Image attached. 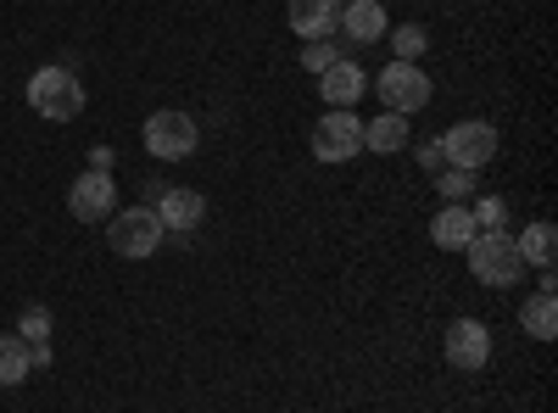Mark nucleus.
<instances>
[{"instance_id":"obj_14","label":"nucleus","mask_w":558,"mask_h":413,"mask_svg":"<svg viewBox=\"0 0 558 413\" xmlns=\"http://www.w3.org/2000/svg\"><path fill=\"white\" fill-rule=\"evenodd\" d=\"M341 28H347V39H357V45H375L391 23H386V7H380V0H352V7L341 12Z\"/></svg>"},{"instance_id":"obj_4","label":"nucleus","mask_w":558,"mask_h":413,"mask_svg":"<svg viewBox=\"0 0 558 413\" xmlns=\"http://www.w3.org/2000/svg\"><path fill=\"white\" fill-rule=\"evenodd\" d=\"M441 157H447V168L481 173V168L497 157V129H492V123H481V118H470V123H452V129L441 134Z\"/></svg>"},{"instance_id":"obj_5","label":"nucleus","mask_w":558,"mask_h":413,"mask_svg":"<svg viewBox=\"0 0 558 413\" xmlns=\"http://www.w3.org/2000/svg\"><path fill=\"white\" fill-rule=\"evenodd\" d=\"M363 151V118H352V107H330L313 123V157L318 162H352Z\"/></svg>"},{"instance_id":"obj_8","label":"nucleus","mask_w":558,"mask_h":413,"mask_svg":"<svg viewBox=\"0 0 558 413\" xmlns=\"http://www.w3.org/2000/svg\"><path fill=\"white\" fill-rule=\"evenodd\" d=\"M68 207H73V218L78 223H107L112 218V207H118V185H112V173H78L73 179V191H68Z\"/></svg>"},{"instance_id":"obj_7","label":"nucleus","mask_w":558,"mask_h":413,"mask_svg":"<svg viewBox=\"0 0 558 413\" xmlns=\"http://www.w3.org/2000/svg\"><path fill=\"white\" fill-rule=\"evenodd\" d=\"M375 89H380L386 112H418L430 101V73H418V62H391L375 78Z\"/></svg>"},{"instance_id":"obj_11","label":"nucleus","mask_w":558,"mask_h":413,"mask_svg":"<svg viewBox=\"0 0 558 413\" xmlns=\"http://www.w3.org/2000/svg\"><path fill=\"white\" fill-rule=\"evenodd\" d=\"M318 89H324V101H330V107H352V101L363 96V68L347 62V57H336L330 68H324Z\"/></svg>"},{"instance_id":"obj_9","label":"nucleus","mask_w":558,"mask_h":413,"mask_svg":"<svg viewBox=\"0 0 558 413\" xmlns=\"http://www.w3.org/2000/svg\"><path fill=\"white\" fill-rule=\"evenodd\" d=\"M441 352H447L452 369H486V357H492V330L481 325V318H458V325H447Z\"/></svg>"},{"instance_id":"obj_21","label":"nucleus","mask_w":558,"mask_h":413,"mask_svg":"<svg viewBox=\"0 0 558 413\" xmlns=\"http://www.w3.org/2000/svg\"><path fill=\"white\" fill-rule=\"evenodd\" d=\"M391 45H397V62H418V51L430 45V34L418 28V23H402V28L391 34Z\"/></svg>"},{"instance_id":"obj_22","label":"nucleus","mask_w":558,"mask_h":413,"mask_svg":"<svg viewBox=\"0 0 558 413\" xmlns=\"http://www.w3.org/2000/svg\"><path fill=\"white\" fill-rule=\"evenodd\" d=\"M17 336H23V341H45V336H51V307H23Z\"/></svg>"},{"instance_id":"obj_15","label":"nucleus","mask_w":558,"mask_h":413,"mask_svg":"<svg viewBox=\"0 0 558 413\" xmlns=\"http://www.w3.org/2000/svg\"><path fill=\"white\" fill-rule=\"evenodd\" d=\"M520 325H525V336H536V341H558V302H553V291L525 296Z\"/></svg>"},{"instance_id":"obj_25","label":"nucleus","mask_w":558,"mask_h":413,"mask_svg":"<svg viewBox=\"0 0 558 413\" xmlns=\"http://www.w3.org/2000/svg\"><path fill=\"white\" fill-rule=\"evenodd\" d=\"M89 162H96V173H107V168H112V151H107V146H96V151H89Z\"/></svg>"},{"instance_id":"obj_23","label":"nucleus","mask_w":558,"mask_h":413,"mask_svg":"<svg viewBox=\"0 0 558 413\" xmlns=\"http://www.w3.org/2000/svg\"><path fill=\"white\" fill-rule=\"evenodd\" d=\"M330 62H336V45L330 39H313L307 51H302V73H324Z\"/></svg>"},{"instance_id":"obj_3","label":"nucleus","mask_w":558,"mask_h":413,"mask_svg":"<svg viewBox=\"0 0 558 413\" xmlns=\"http://www.w3.org/2000/svg\"><path fill=\"white\" fill-rule=\"evenodd\" d=\"M162 235L168 229H162L157 207H123V212L107 218V241H112L118 257H151L162 246Z\"/></svg>"},{"instance_id":"obj_2","label":"nucleus","mask_w":558,"mask_h":413,"mask_svg":"<svg viewBox=\"0 0 558 413\" xmlns=\"http://www.w3.org/2000/svg\"><path fill=\"white\" fill-rule=\"evenodd\" d=\"M463 252H470V274L481 286H514L525 274V257H520V246H514L508 229H502V235H475Z\"/></svg>"},{"instance_id":"obj_13","label":"nucleus","mask_w":558,"mask_h":413,"mask_svg":"<svg viewBox=\"0 0 558 413\" xmlns=\"http://www.w3.org/2000/svg\"><path fill=\"white\" fill-rule=\"evenodd\" d=\"M430 235H436V246H447V252H463L481 229H475V218H470V207L463 202H452V207H441L436 212V223H430Z\"/></svg>"},{"instance_id":"obj_1","label":"nucleus","mask_w":558,"mask_h":413,"mask_svg":"<svg viewBox=\"0 0 558 413\" xmlns=\"http://www.w3.org/2000/svg\"><path fill=\"white\" fill-rule=\"evenodd\" d=\"M28 107H34L39 118H51V123H73V118L84 112V84H78V73H68V68H39V73L28 78Z\"/></svg>"},{"instance_id":"obj_12","label":"nucleus","mask_w":558,"mask_h":413,"mask_svg":"<svg viewBox=\"0 0 558 413\" xmlns=\"http://www.w3.org/2000/svg\"><path fill=\"white\" fill-rule=\"evenodd\" d=\"M157 218H162V229H196L202 218H207V196L202 191H168L162 202H157Z\"/></svg>"},{"instance_id":"obj_16","label":"nucleus","mask_w":558,"mask_h":413,"mask_svg":"<svg viewBox=\"0 0 558 413\" xmlns=\"http://www.w3.org/2000/svg\"><path fill=\"white\" fill-rule=\"evenodd\" d=\"M363 146H368V151H380V157L402 151V146H408V118H402V112H386V118H375V123L363 129Z\"/></svg>"},{"instance_id":"obj_19","label":"nucleus","mask_w":558,"mask_h":413,"mask_svg":"<svg viewBox=\"0 0 558 413\" xmlns=\"http://www.w3.org/2000/svg\"><path fill=\"white\" fill-rule=\"evenodd\" d=\"M470 218H475L481 235H502L508 229V202L502 196H481V202H470Z\"/></svg>"},{"instance_id":"obj_10","label":"nucleus","mask_w":558,"mask_h":413,"mask_svg":"<svg viewBox=\"0 0 558 413\" xmlns=\"http://www.w3.org/2000/svg\"><path fill=\"white\" fill-rule=\"evenodd\" d=\"M341 12L347 0H291V28L302 39H330L341 28Z\"/></svg>"},{"instance_id":"obj_6","label":"nucleus","mask_w":558,"mask_h":413,"mask_svg":"<svg viewBox=\"0 0 558 413\" xmlns=\"http://www.w3.org/2000/svg\"><path fill=\"white\" fill-rule=\"evenodd\" d=\"M196 118L191 112H173V107H162V112H151L146 118V151L157 157V162H179V157H191L196 151Z\"/></svg>"},{"instance_id":"obj_17","label":"nucleus","mask_w":558,"mask_h":413,"mask_svg":"<svg viewBox=\"0 0 558 413\" xmlns=\"http://www.w3.org/2000/svg\"><path fill=\"white\" fill-rule=\"evenodd\" d=\"M28 369H34L28 341H23V336H0V391H7V386H23Z\"/></svg>"},{"instance_id":"obj_20","label":"nucleus","mask_w":558,"mask_h":413,"mask_svg":"<svg viewBox=\"0 0 558 413\" xmlns=\"http://www.w3.org/2000/svg\"><path fill=\"white\" fill-rule=\"evenodd\" d=\"M436 191H441L447 202H470V196H475V173H463V168H441V173H436Z\"/></svg>"},{"instance_id":"obj_24","label":"nucleus","mask_w":558,"mask_h":413,"mask_svg":"<svg viewBox=\"0 0 558 413\" xmlns=\"http://www.w3.org/2000/svg\"><path fill=\"white\" fill-rule=\"evenodd\" d=\"M418 162H425L430 173H441V168H447V157H441V141H430V146H418Z\"/></svg>"},{"instance_id":"obj_18","label":"nucleus","mask_w":558,"mask_h":413,"mask_svg":"<svg viewBox=\"0 0 558 413\" xmlns=\"http://www.w3.org/2000/svg\"><path fill=\"white\" fill-rule=\"evenodd\" d=\"M520 257L536 263V268H553V246H558V229L553 223H525V235H514Z\"/></svg>"}]
</instances>
